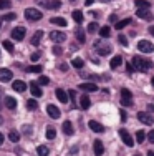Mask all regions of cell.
<instances>
[{
    "label": "cell",
    "mask_w": 154,
    "mask_h": 156,
    "mask_svg": "<svg viewBox=\"0 0 154 156\" xmlns=\"http://www.w3.org/2000/svg\"><path fill=\"white\" fill-rule=\"evenodd\" d=\"M2 123H3V118H2V116H0V125H2Z\"/></svg>",
    "instance_id": "cell-55"
},
{
    "label": "cell",
    "mask_w": 154,
    "mask_h": 156,
    "mask_svg": "<svg viewBox=\"0 0 154 156\" xmlns=\"http://www.w3.org/2000/svg\"><path fill=\"white\" fill-rule=\"evenodd\" d=\"M93 150H94V154H96V156H101L103 153H104V148H103V143L100 140L93 143Z\"/></svg>",
    "instance_id": "cell-17"
},
{
    "label": "cell",
    "mask_w": 154,
    "mask_h": 156,
    "mask_svg": "<svg viewBox=\"0 0 154 156\" xmlns=\"http://www.w3.org/2000/svg\"><path fill=\"white\" fill-rule=\"evenodd\" d=\"M136 140H138V143H142V141L146 140L144 131H138V133H136Z\"/></svg>",
    "instance_id": "cell-40"
},
{
    "label": "cell",
    "mask_w": 154,
    "mask_h": 156,
    "mask_svg": "<svg viewBox=\"0 0 154 156\" xmlns=\"http://www.w3.org/2000/svg\"><path fill=\"white\" fill-rule=\"evenodd\" d=\"M5 106L9 110H15L17 108V100L12 98V96H7V98H5Z\"/></svg>",
    "instance_id": "cell-19"
},
{
    "label": "cell",
    "mask_w": 154,
    "mask_h": 156,
    "mask_svg": "<svg viewBox=\"0 0 154 156\" xmlns=\"http://www.w3.org/2000/svg\"><path fill=\"white\" fill-rule=\"evenodd\" d=\"M88 126H90L94 133H103L104 131V126H103L101 123H98V121H94V120H91L90 123H88Z\"/></svg>",
    "instance_id": "cell-14"
},
{
    "label": "cell",
    "mask_w": 154,
    "mask_h": 156,
    "mask_svg": "<svg viewBox=\"0 0 154 156\" xmlns=\"http://www.w3.org/2000/svg\"><path fill=\"white\" fill-rule=\"evenodd\" d=\"M138 48L139 51H142V53H152L154 51V45L149 40H141V42L138 43Z\"/></svg>",
    "instance_id": "cell-5"
},
{
    "label": "cell",
    "mask_w": 154,
    "mask_h": 156,
    "mask_svg": "<svg viewBox=\"0 0 154 156\" xmlns=\"http://www.w3.org/2000/svg\"><path fill=\"white\" fill-rule=\"evenodd\" d=\"M151 83H152V87H154V76H152V80H151Z\"/></svg>",
    "instance_id": "cell-56"
},
{
    "label": "cell",
    "mask_w": 154,
    "mask_h": 156,
    "mask_svg": "<svg viewBox=\"0 0 154 156\" xmlns=\"http://www.w3.org/2000/svg\"><path fill=\"white\" fill-rule=\"evenodd\" d=\"M46 113L50 115V118H53V120H56V118H60L61 111L58 110L55 105H48V106H46Z\"/></svg>",
    "instance_id": "cell-11"
},
{
    "label": "cell",
    "mask_w": 154,
    "mask_h": 156,
    "mask_svg": "<svg viewBox=\"0 0 154 156\" xmlns=\"http://www.w3.org/2000/svg\"><path fill=\"white\" fill-rule=\"evenodd\" d=\"M9 138H10V141H13V143H18V140H20V133L18 131H10Z\"/></svg>",
    "instance_id": "cell-33"
},
{
    "label": "cell",
    "mask_w": 154,
    "mask_h": 156,
    "mask_svg": "<svg viewBox=\"0 0 154 156\" xmlns=\"http://www.w3.org/2000/svg\"><path fill=\"white\" fill-rule=\"evenodd\" d=\"M131 98H133V93H131V91L128 90V88H123V90H121V105H124V106H131V105H133Z\"/></svg>",
    "instance_id": "cell-4"
},
{
    "label": "cell",
    "mask_w": 154,
    "mask_h": 156,
    "mask_svg": "<svg viewBox=\"0 0 154 156\" xmlns=\"http://www.w3.org/2000/svg\"><path fill=\"white\" fill-rule=\"evenodd\" d=\"M13 78V73L10 72L9 68H0V81L2 83H7V81H10Z\"/></svg>",
    "instance_id": "cell-9"
},
{
    "label": "cell",
    "mask_w": 154,
    "mask_h": 156,
    "mask_svg": "<svg viewBox=\"0 0 154 156\" xmlns=\"http://www.w3.org/2000/svg\"><path fill=\"white\" fill-rule=\"evenodd\" d=\"M96 30H98V23H96V22H91V23L88 25V32H90V33H94Z\"/></svg>",
    "instance_id": "cell-37"
},
{
    "label": "cell",
    "mask_w": 154,
    "mask_h": 156,
    "mask_svg": "<svg viewBox=\"0 0 154 156\" xmlns=\"http://www.w3.org/2000/svg\"><path fill=\"white\" fill-rule=\"evenodd\" d=\"M27 72H28V73H40V72H42V65H32V66H27Z\"/></svg>",
    "instance_id": "cell-31"
},
{
    "label": "cell",
    "mask_w": 154,
    "mask_h": 156,
    "mask_svg": "<svg viewBox=\"0 0 154 156\" xmlns=\"http://www.w3.org/2000/svg\"><path fill=\"white\" fill-rule=\"evenodd\" d=\"M151 7V3L148 2V0H136V9H148Z\"/></svg>",
    "instance_id": "cell-29"
},
{
    "label": "cell",
    "mask_w": 154,
    "mask_h": 156,
    "mask_svg": "<svg viewBox=\"0 0 154 156\" xmlns=\"http://www.w3.org/2000/svg\"><path fill=\"white\" fill-rule=\"evenodd\" d=\"M50 22L53 25H58V27H67V20L61 17H53V18H50Z\"/></svg>",
    "instance_id": "cell-20"
},
{
    "label": "cell",
    "mask_w": 154,
    "mask_h": 156,
    "mask_svg": "<svg viewBox=\"0 0 154 156\" xmlns=\"http://www.w3.org/2000/svg\"><path fill=\"white\" fill-rule=\"evenodd\" d=\"M149 33H151V35L154 37V25H152V27H149Z\"/></svg>",
    "instance_id": "cell-49"
},
{
    "label": "cell",
    "mask_w": 154,
    "mask_h": 156,
    "mask_svg": "<svg viewBox=\"0 0 154 156\" xmlns=\"http://www.w3.org/2000/svg\"><path fill=\"white\" fill-rule=\"evenodd\" d=\"M2 143H3V135L0 133V144H2Z\"/></svg>",
    "instance_id": "cell-52"
},
{
    "label": "cell",
    "mask_w": 154,
    "mask_h": 156,
    "mask_svg": "<svg viewBox=\"0 0 154 156\" xmlns=\"http://www.w3.org/2000/svg\"><path fill=\"white\" fill-rule=\"evenodd\" d=\"M71 65L75 66V68H83V65H85V63H83V60H81V58H73Z\"/></svg>",
    "instance_id": "cell-34"
},
{
    "label": "cell",
    "mask_w": 154,
    "mask_h": 156,
    "mask_svg": "<svg viewBox=\"0 0 154 156\" xmlns=\"http://www.w3.org/2000/svg\"><path fill=\"white\" fill-rule=\"evenodd\" d=\"M36 153H38V156H48L50 150L46 146H38V148H36Z\"/></svg>",
    "instance_id": "cell-32"
},
{
    "label": "cell",
    "mask_w": 154,
    "mask_h": 156,
    "mask_svg": "<svg viewBox=\"0 0 154 156\" xmlns=\"http://www.w3.org/2000/svg\"><path fill=\"white\" fill-rule=\"evenodd\" d=\"M0 28H2V18H0Z\"/></svg>",
    "instance_id": "cell-57"
},
{
    "label": "cell",
    "mask_w": 154,
    "mask_h": 156,
    "mask_svg": "<svg viewBox=\"0 0 154 156\" xmlns=\"http://www.w3.org/2000/svg\"><path fill=\"white\" fill-rule=\"evenodd\" d=\"M15 13H7V15L5 17H3V20H15Z\"/></svg>",
    "instance_id": "cell-44"
},
{
    "label": "cell",
    "mask_w": 154,
    "mask_h": 156,
    "mask_svg": "<svg viewBox=\"0 0 154 156\" xmlns=\"http://www.w3.org/2000/svg\"><path fill=\"white\" fill-rule=\"evenodd\" d=\"M30 93L33 95L35 98H40V96L43 95V91H42V88H40V85H38V83L32 81V83H30Z\"/></svg>",
    "instance_id": "cell-12"
},
{
    "label": "cell",
    "mask_w": 154,
    "mask_h": 156,
    "mask_svg": "<svg viewBox=\"0 0 154 156\" xmlns=\"http://www.w3.org/2000/svg\"><path fill=\"white\" fill-rule=\"evenodd\" d=\"M136 15H138L139 18H151V13H149L148 9H138Z\"/></svg>",
    "instance_id": "cell-24"
},
{
    "label": "cell",
    "mask_w": 154,
    "mask_h": 156,
    "mask_svg": "<svg viewBox=\"0 0 154 156\" xmlns=\"http://www.w3.org/2000/svg\"><path fill=\"white\" fill-rule=\"evenodd\" d=\"M10 9V0H0V10Z\"/></svg>",
    "instance_id": "cell-39"
},
{
    "label": "cell",
    "mask_w": 154,
    "mask_h": 156,
    "mask_svg": "<svg viewBox=\"0 0 154 156\" xmlns=\"http://www.w3.org/2000/svg\"><path fill=\"white\" fill-rule=\"evenodd\" d=\"M118 42H119L123 47H126V45H128V38H126L124 35H119V37H118Z\"/></svg>",
    "instance_id": "cell-42"
},
{
    "label": "cell",
    "mask_w": 154,
    "mask_h": 156,
    "mask_svg": "<svg viewBox=\"0 0 154 156\" xmlns=\"http://www.w3.org/2000/svg\"><path fill=\"white\" fill-rule=\"evenodd\" d=\"M25 33H27L25 27H15V28L12 30V38L17 40V42H20V40L25 38Z\"/></svg>",
    "instance_id": "cell-6"
},
{
    "label": "cell",
    "mask_w": 154,
    "mask_h": 156,
    "mask_svg": "<svg viewBox=\"0 0 154 156\" xmlns=\"http://www.w3.org/2000/svg\"><path fill=\"white\" fill-rule=\"evenodd\" d=\"M93 2H94V0H85V3H86V5H91Z\"/></svg>",
    "instance_id": "cell-50"
},
{
    "label": "cell",
    "mask_w": 154,
    "mask_h": 156,
    "mask_svg": "<svg viewBox=\"0 0 154 156\" xmlns=\"http://www.w3.org/2000/svg\"><path fill=\"white\" fill-rule=\"evenodd\" d=\"M131 65H133L134 68L138 70V72H148V70L151 68V62L146 60V58H142V57H139V55L133 57V60H131Z\"/></svg>",
    "instance_id": "cell-1"
},
{
    "label": "cell",
    "mask_w": 154,
    "mask_h": 156,
    "mask_svg": "<svg viewBox=\"0 0 154 156\" xmlns=\"http://www.w3.org/2000/svg\"><path fill=\"white\" fill-rule=\"evenodd\" d=\"M70 2H75V0H70Z\"/></svg>",
    "instance_id": "cell-59"
},
{
    "label": "cell",
    "mask_w": 154,
    "mask_h": 156,
    "mask_svg": "<svg viewBox=\"0 0 154 156\" xmlns=\"http://www.w3.org/2000/svg\"><path fill=\"white\" fill-rule=\"evenodd\" d=\"M94 48H96V51L101 55V57H106V55H109V51H111V45H106V43H103L101 40L94 42Z\"/></svg>",
    "instance_id": "cell-3"
},
{
    "label": "cell",
    "mask_w": 154,
    "mask_h": 156,
    "mask_svg": "<svg viewBox=\"0 0 154 156\" xmlns=\"http://www.w3.org/2000/svg\"><path fill=\"white\" fill-rule=\"evenodd\" d=\"M12 88L15 91H18V93H23V91L27 90V83H25V81H22V80H15L12 83Z\"/></svg>",
    "instance_id": "cell-13"
},
{
    "label": "cell",
    "mask_w": 154,
    "mask_h": 156,
    "mask_svg": "<svg viewBox=\"0 0 154 156\" xmlns=\"http://www.w3.org/2000/svg\"><path fill=\"white\" fill-rule=\"evenodd\" d=\"M148 138H149V141H151V143H154V129H152V131H149V136H148Z\"/></svg>",
    "instance_id": "cell-47"
},
{
    "label": "cell",
    "mask_w": 154,
    "mask_h": 156,
    "mask_svg": "<svg viewBox=\"0 0 154 156\" xmlns=\"http://www.w3.org/2000/svg\"><path fill=\"white\" fill-rule=\"evenodd\" d=\"M148 110L149 111H154V105H148Z\"/></svg>",
    "instance_id": "cell-51"
},
{
    "label": "cell",
    "mask_w": 154,
    "mask_h": 156,
    "mask_svg": "<svg viewBox=\"0 0 154 156\" xmlns=\"http://www.w3.org/2000/svg\"><path fill=\"white\" fill-rule=\"evenodd\" d=\"M60 7H61V2H60V0H50V2L46 3V9L56 10V9H60Z\"/></svg>",
    "instance_id": "cell-28"
},
{
    "label": "cell",
    "mask_w": 154,
    "mask_h": 156,
    "mask_svg": "<svg viewBox=\"0 0 154 156\" xmlns=\"http://www.w3.org/2000/svg\"><path fill=\"white\" fill-rule=\"evenodd\" d=\"M100 35H101V38H108V37L111 35V28L109 27H101L100 28Z\"/></svg>",
    "instance_id": "cell-30"
},
{
    "label": "cell",
    "mask_w": 154,
    "mask_h": 156,
    "mask_svg": "<svg viewBox=\"0 0 154 156\" xmlns=\"http://www.w3.org/2000/svg\"><path fill=\"white\" fill-rule=\"evenodd\" d=\"M50 83V78L48 76H40L38 78V85H48Z\"/></svg>",
    "instance_id": "cell-41"
},
{
    "label": "cell",
    "mask_w": 154,
    "mask_h": 156,
    "mask_svg": "<svg viewBox=\"0 0 154 156\" xmlns=\"http://www.w3.org/2000/svg\"><path fill=\"white\" fill-rule=\"evenodd\" d=\"M3 47H5V50H9L10 53H13V43H12V42L5 40V42H3Z\"/></svg>",
    "instance_id": "cell-38"
},
{
    "label": "cell",
    "mask_w": 154,
    "mask_h": 156,
    "mask_svg": "<svg viewBox=\"0 0 154 156\" xmlns=\"http://www.w3.org/2000/svg\"><path fill=\"white\" fill-rule=\"evenodd\" d=\"M109 65H111L113 70H116L119 65H123V58H121L119 55H116V57H113V60H111V63H109Z\"/></svg>",
    "instance_id": "cell-22"
},
{
    "label": "cell",
    "mask_w": 154,
    "mask_h": 156,
    "mask_svg": "<svg viewBox=\"0 0 154 156\" xmlns=\"http://www.w3.org/2000/svg\"><path fill=\"white\" fill-rule=\"evenodd\" d=\"M148 156H154V153L152 151H148Z\"/></svg>",
    "instance_id": "cell-53"
},
{
    "label": "cell",
    "mask_w": 154,
    "mask_h": 156,
    "mask_svg": "<svg viewBox=\"0 0 154 156\" xmlns=\"http://www.w3.org/2000/svg\"><path fill=\"white\" fill-rule=\"evenodd\" d=\"M80 90H83V91H98V87H96V83H80Z\"/></svg>",
    "instance_id": "cell-15"
},
{
    "label": "cell",
    "mask_w": 154,
    "mask_h": 156,
    "mask_svg": "<svg viewBox=\"0 0 154 156\" xmlns=\"http://www.w3.org/2000/svg\"><path fill=\"white\" fill-rule=\"evenodd\" d=\"M45 135H46V138H48V140H53L55 136H56V131H55V128H46Z\"/></svg>",
    "instance_id": "cell-36"
},
{
    "label": "cell",
    "mask_w": 154,
    "mask_h": 156,
    "mask_svg": "<svg viewBox=\"0 0 154 156\" xmlns=\"http://www.w3.org/2000/svg\"><path fill=\"white\" fill-rule=\"evenodd\" d=\"M53 53H55V55H61V53H63V50H61V47L55 45V47H53Z\"/></svg>",
    "instance_id": "cell-43"
},
{
    "label": "cell",
    "mask_w": 154,
    "mask_h": 156,
    "mask_svg": "<svg viewBox=\"0 0 154 156\" xmlns=\"http://www.w3.org/2000/svg\"><path fill=\"white\" fill-rule=\"evenodd\" d=\"M55 93H56V98L60 100L61 103H67L68 101V93L65 90H61V88H58L56 91H55Z\"/></svg>",
    "instance_id": "cell-18"
},
{
    "label": "cell",
    "mask_w": 154,
    "mask_h": 156,
    "mask_svg": "<svg viewBox=\"0 0 154 156\" xmlns=\"http://www.w3.org/2000/svg\"><path fill=\"white\" fill-rule=\"evenodd\" d=\"M38 58H40V53H38V51L32 55V62H36V60H38Z\"/></svg>",
    "instance_id": "cell-46"
},
{
    "label": "cell",
    "mask_w": 154,
    "mask_h": 156,
    "mask_svg": "<svg viewBox=\"0 0 154 156\" xmlns=\"http://www.w3.org/2000/svg\"><path fill=\"white\" fill-rule=\"evenodd\" d=\"M119 136H121V140L124 141V144H126V146H134L133 136H131L129 133L126 131V129H121V131H119Z\"/></svg>",
    "instance_id": "cell-7"
},
{
    "label": "cell",
    "mask_w": 154,
    "mask_h": 156,
    "mask_svg": "<svg viewBox=\"0 0 154 156\" xmlns=\"http://www.w3.org/2000/svg\"><path fill=\"white\" fill-rule=\"evenodd\" d=\"M73 20L76 22V23H81L83 22V12H80V10H73Z\"/></svg>",
    "instance_id": "cell-25"
},
{
    "label": "cell",
    "mask_w": 154,
    "mask_h": 156,
    "mask_svg": "<svg viewBox=\"0 0 154 156\" xmlns=\"http://www.w3.org/2000/svg\"><path fill=\"white\" fill-rule=\"evenodd\" d=\"M61 128H63V133H65V135H68V136H71L73 133H75V131H73V125L70 123V121H65Z\"/></svg>",
    "instance_id": "cell-21"
},
{
    "label": "cell",
    "mask_w": 154,
    "mask_h": 156,
    "mask_svg": "<svg viewBox=\"0 0 154 156\" xmlns=\"http://www.w3.org/2000/svg\"><path fill=\"white\" fill-rule=\"evenodd\" d=\"M25 17H27V20H30V22H36V20H40V18L43 17V13L40 12L38 9H27L25 10Z\"/></svg>",
    "instance_id": "cell-2"
},
{
    "label": "cell",
    "mask_w": 154,
    "mask_h": 156,
    "mask_svg": "<svg viewBox=\"0 0 154 156\" xmlns=\"http://www.w3.org/2000/svg\"><path fill=\"white\" fill-rule=\"evenodd\" d=\"M128 23H131V18H124V20H119V22H116L115 28H116V30H121V28H124Z\"/></svg>",
    "instance_id": "cell-26"
},
{
    "label": "cell",
    "mask_w": 154,
    "mask_h": 156,
    "mask_svg": "<svg viewBox=\"0 0 154 156\" xmlns=\"http://www.w3.org/2000/svg\"><path fill=\"white\" fill-rule=\"evenodd\" d=\"M42 37H43V32H42V30L35 32V33H33V37H32V45H38L40 40H42Z\"/></svg>",
    "instance_id": "cell-23"
},
{
    "label": "cell",
    "mask_w": 154,
    "mask_h": 156,
    "mask_svg": "<svg viewBox=\"0 0 154 156\" xmlns=\"http://www.w3.org/2000/svg\"><path fill=\"white\" fill-rule=\"evenodd\" d=\"M67 68H68V66L65 65V63H61V65H60V70H61V72H67Z\"/></svg>",
    "instance_id": "cell-48"
},
{
    "label": "cell",
    "mask_w": 154,
    "mask_h": 156,
    "mask_svg": "<svg viewBox=\"0 0 154 156\" xmlns=\"http://www.w3.org/2000/svg\"><path fill=\"white\" fill-rule=\"evenodd\" d=\"M80 106H81L83 110H88L91 106V100H90V96L88 95H83L81 98H80Z\"/></svg>",
    "instance_id": "cell-16"
},
{
    "label": "cell",
    "mask_w": 154,
    "mask_h": 156,
    "mask_svg": "<svg viewBox=\"0 0 154 156\" xmlns=\"http://www.w3.org/2000/svg\"><path fill=\"white\" fill-rule=\"evenodd\" d=\"M75 33H76V38H78V42H80V43H85V40H86V38H85V32H83V28H81V27H78Z\"/></svg>",
    "instance_id": "cell-27"
},
{
    "label": "cell",
    "mask_w": 154,
    "mask_h": 156,
    "mask_svg": "<svg viewBox=\"0 0 154 156\" xmlns=\"http://www.w3.org/2000/svg\"><path fill=\"white\" fill-rule=\"evenodd\" d=\"M119 115H121V121H126V120H128V115H126V113H124V111H123V110H121V111H119Z\"/></svg>",
    "instance_id": "cell-45"
},
{
    "label": "cell",
    "mask_w": 154,
    "mask_h": 156,
    "mask_svg": "<svg viewBox=\"0 0 154 156\" xmlns=\"http://www.w3.org/2000/svg\"><path fill=\"white\" fill-rule=\"evenodd\" d=\"M50 38L53 40L55 43H63L65 40H67V35H65L63 32H51L50 33Z\"/></svg>",
    "instance_id": "cell-10"
},
{
    "label": "cell",
    "mask_w": 154,
    "mask_h": 156,
    "mask_svg": "<svg viewBox=\"0 0 154 156\" xmlns=\"http://www.w3.org/2000/svg\"><path fill=\"white\" fill-rule=\"evenodd\" d=\"M100 2H103V3H106V2H111V0H100Z\"/></svg>",
    "instance_id": "cell-54"
},
{
    "label": "cell",
    "mask_w": 154,
    "mask_h": 156,
    "mask_svg": "<svg viewBox=\"0 0 154 156\" xmlns=\"http://www.w3.org/2000/svg\"><path fill=\"white\" fill-rule=\"evenodd\" d=\"M138 118H139V121H141L142 125H152L154 123V118L149 113H144V111H139Z\"/></svg>",
    "instance_id": "cell-8"
},
{
    "label": "cell",
    "mask_w": 154,
    "mask_h": 156,
    "mask_svg": "<svg viewBox=\"0 0 154 156\" xmlns=\"http://www.w3.org/2000/svg\"><path fill=\"white\" fill-rule=\"evenodd\" d=\"M27 108L33 111V110H36V108H38V103H36L35 100H28V101H27Z\"/></svg>",
    "instance_id": "cell-35"
},
{
    "label": "cell",
    "mask_w": 154,
    "mask_h": 156,
    "mask_svg": "<svg viewBox=\"0 0 154 156\" xmlns=\"http://www.w3.org/2000/svg\"><path fill=\"white\" fill-rule=\"evenodd\" d=\"M134 156H141V154H134Z\"/></svg>",
    "instance_id": "cell-58"
}]
</instances>
